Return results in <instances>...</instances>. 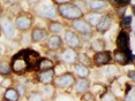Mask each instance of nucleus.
I'll use <instances>...</instances> for the list:
<instances>
[{
    "label": "nucleus",
    "instance_id": "obj_28",
    "mask_svg": "<svg viewBox=\"0 0 135 101\" xmlns=\"http://www.w3.org/2000/svg\"><path fill=\"white\" fill-rule=\"evenodd\" d=\"M42 94H43V97H46L47 100L54 99V98H56V97H54V95H56V87H54L52 84L45 85V86H44V91L42 92Z\"/></svg>",
    "mask_w": 135,
    "mask_h": 101
},
{
    "label": "nucleus",
    "instance_id": "obj_9",
    "mask_svg": "<svg viewBox=\"0 0 135 101\" xmlns=\"http://www.w3.org/2000/svg\"><path fill=\"white\" fill-rule=\"evenodd\" d=\"M76 59H78V51L72 50L69 47L64 48L58 54V61L64 64H74L76 63Z\"/></svg>",
    "mask_w": 135,
    "mask_h": 101
},
{
    "label": "nucleus",
    "instance_id": "obj_5",
    "mask_svg": "<svg viewBox=\"0 0 135 101\" xmlns=\"http://www.w3.org/2000/svg\"><path fill=\"white\" fill-rule=\"evenodd\" d=\"M11 69H12V72L16 73V75H23V73L28 71V64H27L26 57H24L23 50L20 51L16 55H14L12 57Z\"/></svg>",
    "mask_w": 135,
    "mask_h": 101
},
{
    "label": "nucleus",
    "instance_id": "obj_11",
    "mask_svg": "<svg viewBox=\"0 0 135 101\" xmlns=\"http://www.w3.org/2000/svg\"><path fill=\"white\" fill-rule=\"evenodd\" d=\"M93 63L94 66L96 67H104L107 66L112 62V53L110 51H102L98 52V53H95L93 59Z\"/></svg>",
    "mask_w": 135,
    "mask_h": 101
},
{
    "label": "nucleus",
    "instance_id": "obj_6",
    "mask_svg": "<svg viewBox=\"0 0 135 101\" xmlns=\"http://www.w3.org/2000/svg\"><path fill=\"white\" fill-rule=\"evenodd\" d=\"M0 28H1V31L7 39L16 38V35H17L16 28L14 25V21L12 20L9 16L2 15V16L0 17Z\"/></svg>",
    "mask_w": 135,
    "mask_h": 101
},
{
    "label": "nucleus",
    "instance_id": "obj_13",
    "mask_svg": "<svg viewBox=\"0 0 135 101\" xmlns=\"http://www.w3.org/2000/svg\"><path fill=\"white\" fill-rule=\"evenodd\" d=\"M112 60H114L120 66H126L129 62H133V56H132L131 53H126V52H122L117 48L112 54Z\"/></svg>",
    "mask_w": 135,
    "mask_h": 101
},
{
    "label": "nucleus",
    "instance_id": "obj_36",
    "mask_svg": "<svg viewBox=\"0 0 135 101\" xmlns=\"http://www.w3.org/2000/svg\"><path fill=\"white\" fill-rule=\"evenodd\" d=\"M56 5H64V4H69V2H73L74 0H52Z\"/></svg>",
    "mask_w": 135,
    "mask_h": 101
},
{
    "label": "nucleus",
    "instance_id": "obj_40",
    "mask_svg": "<svg viewBox=\"0 0 135 101\" xmlns=\"http://www.w3.org/2000/svg\"><path fill=\"white\" fill-rule=\"evenodd\" d=\"M128 76H129V78L132 81H134V70H131V71L128 72Z\"/></svg>",
    "mask_w": 135,
    "mask_h": 101
},
{
    "label": "nucleus",
    "instance_id": "obj_10",
    "mask_svg": "<svg viewBox=\"0 0 135 101\" xmlns=\"http://www.w3.org/2000/svg\"><path fill=\"white\" fill-rule=\"evenodd\" d=\"M23 53L27 64H28V71L29 70H37L39 60H41V55H39L38 52L29 48V50H23Z\"/></svg>",
    "mask_w": 135,
    "mask_h": 101
},
{
    "label": "nucleus",
    "instance_id": "obj_2",
    "mask_svg": "<svg viewBox=\"0 0 135 101\" xmlns=\"http://www.w3.org/2000/svg\"><path fill=\"white\" fill-rule=\"evenodd\" d=\"M58 9V15H60L62 18L68 21H73V20H78L84 16V13L80 9L78 6L73 2L69 4H64V5H59L57 7Z\"/></svg>",
    "mask_w": 135,
    "mask_h": 101
},
{
    "label": "nucleus",
    "instance_id": "obj_34",
    "mask_svg": "<svg viewBox=\"0 0 135 101\" xmlns=\"http://www.w3.org/2000/svg\"><path fill=\"white\" fill-rule=\"evenodd\" d=\"M80 98H81L82 101H96V98H97V97L94 95V94L91 93L90 91H87L85 93L82 94V95L80 97Z\"/></svg>",
    "mask_w": 135,
    "mask_h": 101
},
{
    "label": "nucleus",
    "instance_id": "obj_38",
    "mask_svg": "<svg viewBox=\"0 0 135 101\" xmlns=\"http://www.w3.org/2000/svg\"><path fill=\"white\" fill-rule=\"evenodd\" d=\"M39 1H41V0H27V2H28L30 6H35V5H37Z\"/></svg>",
    "mask_w": 135,
    "mask_h": 101
},
{
    "label": "nucleus",
    "instance_id": "obj_41",
    "mask_svg": "<svg viewBox=\"0 0 135 101\" xmlns=\"http://www.w3.org/2000/svg\"><path fill=\"white\" fill-rule=\"evenodd\" d=\"M4 91H5L4 88H2L1 86H0V95H2V94H4Z\"/></svg>",
    "mask_w": 135,
    "mask_h": 101
},
{
    "label": "nucleus",
    "instance_id": "obj_22",
    "mask_svg": "<svg viewBox=\"0 0 135 101\" xmlns=\"http://www.w3.org/2000/svg\"><path fill=\"white\" fill-rule=\"evenodd\" d=\"M65 30V25H64L61 22H59V21H50L47 24V31L51 32L52 35H59V33H61Z\"/></svg>",
    "mask_w": 135,
    "mask_h": 101
},
{
    "label": "nucleus",
    "instance_id": "obj_44",
    "mask_svg": "<svg viewBox=\"0 0 135 101\" xmlns=\"http://www.w3.org/2000/svg\"><path fill=\"white\" fill-rule=\"evenodd\" d=\"M1 35H2V31H1V28H0V37H1Z\"/></svg>",
    "mask_w": 135,
    "mask_h": 101
},
{
    "label": "nucleus",
    "instance_id": "obj_37",
    "mask_svg": "<svg viewBox=\"0 0 135 101\" xmlns=\"http://www.w3.org/2000/svg\"><path fill=\"white\" fill-rule=\"evenodd\" d=\"M5 5H13L15 2H19V0H2Z\"/></svg>",
    "mask_w": 135,
    "mask_h": 101
},
{
    "label": "nucleus",
    "instance_id": "obj_4",
    "mask_svg": "<svg viewBox=\"0 0 135 101\" xmlns=\"http://www.w3.org/2000/svg\"><path fill=\"white\" fill-rule=\"evenodd\" d=\"M33 24V15L29 12H21L14 18V25L19 31H28L32 28Z\"/></svg>",
    "mask_w": 135,
    "mask_h": 101
},
{
    "label": "nucleus",
    "instance_id": "obj_23",
    "mask_svg": "<svg viewBox=\"0 0 135 101\" xmlns=\"http://www.w3.org/2000/svg\"><path fill=\"white\" fill-rule=\"evenodd\" d=\"M107 90H109V88L106 87V85L102 84V83H94L93 85H90V88H89V91H90L94 95L99 97V98L102 97Z\"/></svg>",
    "mask_w": 135,
    "mask_h": 101
},
{
    "label": "nucleus",
    "instance_id": "obj_26",
    "mask_svg": "<svg viewBox=\"0 0 135 101\" xmlns=\"http://www.w3.org/2000/svg\"><path fill=\"white\" fill-rule=\"evenodd\" d=\"M102 16H103V14L102 13H89V14H87V15H84L83 16V18L87 22L90 24L93 28H95L97 25V23L99 22V20L102 18Z\"/></svg>",
    "mask_w": 135,
    "mask_h": 101
},
{
    "label": "nucleus",
    "instance_id": "obj_45",
    "mask_svg": "<svg viewBox=\"0 0 135 101\" xmlns=\"http://www.w3.org/2000/svg\"><path fill=\"white\" fill-rule=\"evenodd\" d=\"M44 101H52V100H44Z\"/></svg>",
    "mask_w": 135,
    "mask_h": 101
},
{
    "label": "nucleus",
    "instance_id": "obj_12",
    "mask_svg": "<svg viewBox=\"0 0 135 101\" xmlns=\"http://www.w3.org/2000/svg\"><path fill=\"white\" fill-rule=\"evenodd\" d=\"M47 37H49V31L45 28L35 26L32 28L31 32H30V39H31V42H33V44H38V42L46 40Z\"/></svg>",
    "mask_w": 135,
    "mask_h": 101
},
{
    "label": "nucleus",
    "instance_id": "obj_46",
    "mask_svg": "<svg viewBox=\"0 0 135 101\" xmlns=\"http://www.w3.org/2000/svg\"><path fill=\"white\" fill-rule=\"evenodd\" d=\"M0 101H6V100H4V99H2V100H0Z\"/></svg>",
    "mask_w": 135,
    "mask_h": 101
},
{
    "label": "nucleus",
    "instance_id": "obj_17",
    "mask_svg": "<svg viewBox=\"0 0 135 101\" xmlns=\"http://www.w3.org/2000/svg\"><path fill=\"white\" fill-rule=\"evenodd\" d=\"M62 45H64L62 38L59 35H51L50 37H47L46 44H45V46L50 51H57V52L58 50H60L62 47Z\"/></svg>",
    "mask_w": 135,
    "mask_h": 101
},
{
    "label": "nucleus",
    "instance_id": "obj_31",
    "mask_svg": "<svg viewBox=\"0 0 135 101\" xmlns=\"http://www.w3.org/2000/svg\"><path fill=\"white\" fill-rule=\"evenodd\" d=\"M44 100L45 99L41 91H32L27 97V101H44Z\"/></svg>",
    "mask_w": 135,
    "mask_h": 101
},
{
    "label": "nucleus",
    "instance_id": "obj_24",
    "mask_svg": "<svg viewBox=\"0 0 135 101\" xmlns=\"http://www.w3.org/2000/svg\"><path fill=\"white\" fill-rule=\"evenodd\" d=\"M54 66H56V63H54L51 59H49V57H41L37 70L38 71H46V70L53 69Z\"/></svg>",
    "mask_w": 135,
    "mask_h": 101
},
{
    "label": "nucleus",
    "instance_id": "obj_27",
    "mask_svg": "<svg viewBox=\"0 0 135 101\" xmlns=\"http://www.w3.org/2000/svg\"><path fill=\"white\" fill-rule=\"evenodd\" d=\"M76 62L83 64V66L87 67H93V60L90 59V56H88V54L82 53V52H78V59H76Z\"/></svg>",
    "mask_w": 135,
    "mask_h": 101
},
{
    "label": "nucleus",
    "instance_id": "obj_1",
    "mask_svg": "<svg viewBox=\"0 0 135 101\" xmlns=\"http://www.w3.org/2000/svg\"><path fill=\"white\" fill-rule=\"evenodd\" d=\"M33 13L39 17L50 21H53L58 17L57 6L52 0H41L37 5L33 6Z\"/></svg>",
    "mask_w": 135,
    "mask_h": 101
},
{
    "label": "nucleus",
    "instance_id": "obj_20",
    "mask_svg": "<svg viewBox=\"0 0 135 101\" xmlns=\"http://www.w3.org/2000/svg\"><path fill=\"white\" fill-rule=\"evenodd\" d=\"M74 66V75L78 78H88L90 76V69L87 66H83V64L76 62L73 64Z\"/></svg>",
    "mask_w": 135,
    "mask_h": 101
},
{
    "label": "nucleus",
    "instance_id": "obj_35",
    "mask_svg": "<svg viewBox=\"0 0 135 101\" xmlns=\"http://www.w3.org/2000/svg\"><path fill=\"white\" fill-rule=\"evenodd\" d=\"M131 24H132V17L131 16H126V17H124V20L121 21V26L122 28L131 26Z\"/></svg>",
    "mask_w": 135,
    "mask_h": 101
},
{
    "label": "nucleus",
    "instance_id": "obj_3",
    "mask_svg": "<svg viewBox=\"0 0 135 101\" xmlns=\"http://www.w3.org/2000/svg\"><path fill=\"white\" fill-rule=\"evenodd\" d=\"M76 81V77L73 72H69V71H66L61 75H58L54 77L53 79V85L56 88H60V90H67V88H70L73 87L74 83Z\"/></svg>",
    "mask_w": 135,
    "mask_h": 101
},
{
    "label": "nucleus",
    "instance_id": "obj_33",
    "mask_svg": "<svg viewBox=\"0 0 135 101\" xmlns=\"http://www.w3.org/2000/svg\"><path fill=\"white\" fill-rule=\"evenodd\" d=\"M100 101H118V99H117V97L112 93L111 91L107 90L105 93L100 97Z\"/></svg>",
    "mask_w": 135,
    "mask_h": 101
},
{
    "label": "nucleus",
    "instance_id": "obj_14",
    "mask_svg": "<svg viewBox=\"0 0 135 101\" xmlns=\"http://www.w3.org/2000/svg\"><path fill=\"white\" fill-rule=\"evenodd\" d=\"M90 85L91 83L88 78H79L76 79L73 87H74V91H75V94L78 97H81L83 93H85L87 91H89L90 88Z\"/></svg>",
    "mask_w": 135,
    "mask_h": 101
},
{
    "label": "nucleus",
    "instance_id": "obj_25",
    "mask_svg": "<svg viewBox=\"0 0 135 101\" xmlns=\"http://www.w3.org/2000/svg\"><path fill=\"white\" fill-rule=\"evenodd\" d=\"M105 48H106V42L103 38L95 39V40H93L90 44V50L93 51L94 53H98V52L105 51Z\"/></svg>",
    "mask_w": 135,
    "mask_h": 101
},
{
    "label": "nucleus",
    "instance_id": "obj_30",
    "mask_svg": "<svg viewBox=\"0 0 135 101\" xmlns=\"http://www.w3.org/2000/svg\"><path fill=\"white\" fill-rule=\"evenodd\" d=\"M102 71L105 73L106 78H114V76L117 75V72H118V69H117V67L113 66V64H107V67L103 68Z\"/></svg>",
    "mask_w": 135,
    "mask_h": 101
},
{
    "label": "nucleus",
    "instance_id": "obj_29",
    "mask_svg": "<svg viewBox=\"0 0 135 101\" xmlns=\"http://www.w3.org/2000/svg\"><path fill=\"white\" fill-rule=\"evenodd\" d=\"M12 69H11V62L5 60L0 61V75L2 76H11Z\"/></svg>",
    "mask_w": 135,
    "mask_h": 101
},
{
    "label": "nucleus",
    "instance_id": "obj_39",
    "mask_svg": "<svg viewBox=\"0 0 135 101\" xmlns=\"http://www.w3.org/2000/svg\"><path fill=\"white\" fill-rule=\"evenodd\" d=\"M131 0H117V2H119L120 5H126V4H128Z\"/></svg>",
    "mask_w": 135,
    "mask_h": 101
},
{
    "label": "nucleus",
    "instance_id": "obj_8",
    "mask_svg": "<svg viewBox=\"0 0 135 101\" xmlns=\"http://www.w3.org/2000/svg\"><path fill=\"white\" fill-rule=\"evenodd\" d=\"M64 42L72 50L80 51L82 48V40L74 30H66L64 33Z\"/></svg>",
    "mask_w": 135,
    "mask_h": 101
},
{
    "label": "nucleus",
    "instance_id": "obj_18",
    "mask_svg": "<svg viewBox=\"0 0 135 101\" xmlns=\"http://www.w3.org/2000/svg\"><path fill=\"white\" fill-rule=\"evenodd\" d=\"M107 4L104 0H89L87 1V9L93 13H100L106 9Z\"/></svg>",
    "mask_w": 135,
    "mask_h": 101
},
{
    "label": "nucleus",
    "instance_id": "obj_43",
    "mask_svg": "<svg viewBox=\"0 0 135 101\" xmlns=\"http://www.w3.org/2000/svg\"><path fill=\"white\" fill-rule=\"evenodd\" d=\"M2 78H4V76H2V75H0V83H1V81H2Z\"/></svg>",
    "mask_w": 135,
    "mask_h": 101
},
{
    "label": "nucleus",
    "instance_id": "obj_19",
    "mask_svg": "<svg viewBox=\"0 0 135 101\" xmlns=\"http://www.w3.org/2000/svg\"><path fill=\"white\" fill-rule=\"evenodd\" d=\"M56 77L54 70H46V71H39L37 75V81L43 85H50L53 83V79Z\"/></svg>",
    "mask_w": 135,
    "mask_h": 101
},
{
    "label": "nucleus",
    "instance_id": "obj_32",
    "mask_svg": "<svg viewBox=\"0 0 135 101\" xmlns=\"http://www.w3.org/2000/svg\"><path fill=\"white\" fill-rule=\"evenodd\" d=\"M13 84H14V79L11 77V76H5L2 78L1 83H0V86H1L4 90L6 88H9V87H13Z\"/></svg>",
    "mask_w": 135,
    "mask_h": 101
},
{
    "label": "nucleus",
    "instance_id": "obj_42",
    "mask_svg": "<svg viewBox=\"0 0 135 101\" xmlns=\"http://www.w3.org/2000/svg\"><path fill=\"white\" fill-rule=\"evenodd\" d=\"M2 51H4V48H2V45L0 44V55L2 54Z\"/></svg>",
    "mask_w": 135,
    "mask_h": 101
},
{
    "label": "nucleus",
    "instance_id": "obj_15",
    "mask_svg": "<svg viewBox=\"0 0 135 101\" xmlns=\"http://www.w3.org/2000/svg\"><path fill=\"white\" fill-rule=\"evenodd\" d=\"M111 26H112V17L110 16L109 14H106V15H103L102 16V18L99 20V22H98L97 25L95 26V29H96L97 32L104 35V33L107 32L110 29H111Z\"/></svg>",
    "mask_w": 135,
    "mask_h": 101
},
{
    "label": "nucleus",
    "instance_id": "obj_21",
    "mask_svg": "<svg viewBox=\"0 0 135 101\" xmlns=\"http://www.w3.org/2000/svg\"><path fill=\"white\" fill-rule=\"evenodd\" d=\"M2 98L6 101H19L21 98V94L15 87H9V88H6L4 91Z\"/></svg>",
    "mask_w": 135,
    "mask_h": 101
},
{
    "label": "nucleus",
    "instance_id": "obj_16",
    "mask_svg": "<svg viewBox=\"0 0 135 101\" xmlns=\"http://www.w3.org/2000/svg\"><path fill=\"white\" fill-rule=\"evenodd\" d=\"M117 46H118V50H120L126 53H131L129 50V36L126 31H121L118 35L117 38Z\"/></svg>",
    "mask_w": 135,
    "mask_h": 101
},
{
    "label": "nucleus",
    "instance_id": "obj_7",
    "mask_svg": "<svg viewBox=\"0 0 135 101\" xmlns=\"http://www.w3.org/2000/svg\"><path fill=\"white\" fill-rule=\"evenodd\" d=\"M72 28L78 35L84 37H91L94 33V28L89 24L83 17L72 21Z\"/></svg>",
    "mask_w": 135,
    "mask_h": 101
}]
</instances>
